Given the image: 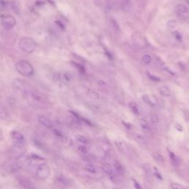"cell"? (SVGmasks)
I'll return each instance as SVG.
<instances>
[{
  "label": "cell",
  "mask_w": 189,
  "mask_h": 189,
  "mask_svg": "<svg viewBox=\"0 0 189 189\" xmlns=\"http://www.w3.org/2000/svg\"><path fill=\"white\" fill-rule=\"evenodd\" d=\"M16 70L19 74L24 77L32 76L34 73V69L32 64L26 60H19L16 63Z\"/></svg>",
  "instance_id": "6da1fadb"
},
{
  "label": "cell",
  "mask_w": 189,
  "mask_h": 189,
  "mask_svg": "<svg viewBox=\"0 0 189 189\" xmlns=\"http://www.w3.org/2000/svg\"><path fill=\"white\" fill-rule=\"evenodd\" d=\"M19 46L22 50L27 53H31L36 49V41L31 38L28 37H24L20 39L19 42Z\"/></svg>",
  "instance_id": "7a4b0ae2"
},
{
  "label": "cell",
  "mask_w": 189,
  "mask_h": 189,
  "mask_svg": "<svg viewBox=\"0 0 189 189\" xmlns=\"http://www.w3.org/2000/svg\"><path fill=\"white\" fill-rule=\"evenodd\" d=\"M50 169L47 163H41L36 171V176L38 179L45 180L50 176Z\"/></svg>",
  "instance_id": "3957f363"
},
{
  "label": "cell",
  "mask_w": 189,
  "mask_h": 189,
  "mask_svg": "<svg viewBox=\"0 0 189 189\" xmlns=\"http://www.w3.org/2000/svg\"><path fill=\"white\" fill-rule=\"evenodd\" d=\"M11 137H12L13 141H14V144L15 145L16 147L17 148H22L23 146L25 145L26 140L24 136L19 132L17 131H14L11 134Z\"/></svg>",
  "instance_id": "277c9868"
},
{
  "label": "cell",
  "mask_w": 189,
  "mask_h": 189,
  "mask_svg": "<svg viewBox=\"0 0 189 189\" xmlns=\"http://www.w3.org/2000/svg\"><path fill=\"white\" fill-rule=\"evenodd\" d=\"M1 23L4 28L7 30L12 29L16 24V20L14 16L11 15H3L1 17Z\"/></svg>",
  "instance_id": "5b68a950"
},
{
  "label": "cell",
  "mask_w": 189,
  "mask_h": 189,
  "mask_svg": "<svg viewBox=\"0 0 189 189\" xmlns=\"http://www.w3.org/2000/svg\"><path fill=\"white\" fill-rule=\"evenodd\" d=\"M102 170L106 173L107 176L110 178L111 180H112L113 182H115L116 180H117V175H116V172L115 171L112 169V165L109 163H103L102 165Z\"/></svg>",
  "instance_id": "8992f818"
},
{
  "label": "cell",
  "mask_w": 189,
  "mask_h": 189,
  "mask_svg": "<svg viewBox=\"0 0 189 189\" xmlns=\"http://www.w3.org/2000/svg\"><path fill=\"white\" fill-rule=\"evenodd\" d=\"M19 182L21 186L24 189H37L33 182L28 180L27 177H20L19 178Z\"/></svg>",
  "instance_id": "52a82bcc"
},
{
  "label": "cell",
  "mask_w": 189,
  "mask_h": 189,
  "mask_svg": "<svg viewBox=\"0 0 189 189\" xmlns=\"http://www.w3.org/2000/svg\"><path fill=\"white\" fill-rule=\"evenodd\" d=\"M56 180L59 182L61 185L64 186V187H69L72 184V180L70 178L65 177L64 175H59L56 177Z\"/></svg>",
  "instance_id": "ba28073f"
},
{
  "label": "cell",
  "mask_w": 189,
  "mask_h": 189,
  "mask_svg": "<svg viewBox=\"0 0 189 189\" xmlns=\"http://www.w3.org/2000/svg\"><path fill=\"white\" fill-rule=\"evenodd\" d=\"M38 122L43 126L47 128V129H53V124L51 122V120L47 117H45V116H39L38 117Z\"/></svg>",
  "instance_id": "9c48e42d"
},
{
  "label": "cell",
  "mask_w": 189,
  "mask_h": 189,
  "mask_svg": "<svg viewBox=\"0 0 189 189\" xmlns=\"http://www.w3.org/2000/svg\"><path fill=\"white\" fill-rule=\"evenodd\" d=\"M114 169H115V171L117 174L124 176L125 174V169H124L122 164L120 163L118 160H115L114 162Z\"/></svg>",
  "instance_id": "30bf717a"
},
{
  "label": "cell",
  "mask_w": 189,
  "mask_h": 189,
  "mask_svg": "<svg viewBox=\"0 0 189 189\" xmlns=\"http://www.w3.org/2000/svg\"><path fill=\"white\" fill-rule=\"evenodd\" d=\"M14 87H15L17 90H19V91H25L26 90L25 82L22 81L21 79L14 80Z\"/></svg>",
  "instance_id": "8fae6325"
},
{
  "label": "cell",
  "mask_w": 189,
  "mask_h": 189,
  "mask_svg": "<svg viewBox=\"0 0 189 189\" xmlns=\"http://www.w3.org/2000/svg\"><path fill=\"white\" fill-rule=\"evenodd\" d=\"M175 10L176 12L180 16H186L188 14V8L183 5H177Z\"/></svg>",
  "instance_id": "7c38bea8"
},
{
  "label": "cell",
  "mask_w": 189,
  "mask_h": 189,
  "mask_svg": "<svg viewBox=\"0 0 189 189\" xmlns=\"http://www.w3.org/2000/svg\"><path fill=\"white\" fill-rule=\"evenodd\" d=\"M168 152H169V157H170L171 162L172 165H175V166H177V165H179V160H178V158H177V157L176 156L175 154L171 151V150L168 149Z\"/></svg>",
  "instance_id": "4fadbf2b"
},
{
  "label": "cell",
  "mask_w": 189,
  "mask_h": 189,
  "mask_svg": "<svg viewBox=\"0 0 189 189\" xmlns=\"http://www.w3.org/2000/svg\"><path fill=\"white\" fill-rule=\"evenodd\" d=\"M159 92L162 96L164 97H169L171 95L170 89L166 86H163L159 88Z\"/></svg>",
  "instance_id": "5bb4252c"
},
{
  "label": "cell",
  "mask_w": 189,
  "mask_h": 189,
  "mask_svg": "<svg viewBox=\"0 0 189 189\" xmlns=\"http://www.w3.org/2000/svg\"><path fill=\"white\" fill-rule=\"evenodd\" d=\"M129 107L130 108V109L132 110V112L134 114H135L136 115H138L140 114V110L138 108V105L136 104L134 102H130L129 103Z\"/></svg>",
  "instance_id": "9a60e30c"
},
{
  "label": "cell",
  "mask_w": 189,
  "mask_h": 189,
  "mask_svg": "<svg viewBox=\"0 0 189 189\" xmlns=\"http://www.w3.org/2000/svg\"><path fill=\"white\" fill-rule=\"evenodd\" d=\"M84 169L86 171H88L89 173H91V174H96L97 173V170L95 169V167L92 163H86L84 165Z\"/></svg>",
  "instance_id": "2e32d148"
},
{
  "label": "cell",
  "mask_w": 189,
  "mask_h": 189,
  "mask_svg": "<svg viewBox=\"0 0 189 189\" xmlns=\"http://www.w3.org/2000/svg\"><path fill=\"white\" fill-rule=\"evenodd\" d=\"M123 8L125 10H129L132 7V3L131 0H122Z\"/></svg>",
  "instance_id": "e0dca14e"
},
{
  "label": "cell",
  "mask_w": 189,
  "mask_h": 189,
  "mask_svg": "<svg viewBox=\"0 0 189 189\" xmlns=\"http://www.w3.org/2000/svg\"><path fill=\"white\" fill-rule=\"evenodd\" d=\"M76 140L83 144H88L90 143V140L84 135H78L76 137Z\"/></svg>",
  "instance_id": "ac0fdd59"
},
{
  "label": "cell",
  "mask_w": 189,
  "mask_h": 189,
  "mask_svg": "<svg viewBox=\"0 0 189 189\" xmlns=\"http://www.w3.org/2000/svg\"><path fill=\"white\" fill-rule=\"evenodd\" d=\"M152 157H153V158L155 159L156 161L159 162V163H163V162H164V157L163 156L161 155V154L160 153H157V152H154V153H152Z\"/></svg>",
  "instance_id": "d6986e66"
},
{
  "label": "cell",
  "mask_w": 189,
  "mask_h": 189,
  "mask_svg": "<svg viewBox=\"0 0 189 189\" xmlns=\"http://www.w3.org/2000/svg\"><path fill=\"white\" fill-rule=\"evenodd\" d=\"M140 126V127L142 128L144 130H147V129H149V126H148V122L146 121V120L143 118H141L139 121Z\"/></svg>",
  "instance_id": "ffe728a7"
},
{
  "label": "cell",
  "mask_w": 189,
  "mask_h": 189,
  "mask_svg": "<svg viewBox=\"0 0 189 189\" xmlns=\"http://www.w3.org/2000/svg\"><path fill=\"white\" fill-rule=\"evenodd\" d=\"M11 8L14 10V12L16 14H19L20 13V8L19 7V5H18L17 2H11Z\"/></svg>",
  "instance_id": "44dd1931"
},
{
  "label": "cell",
  "mask_w": 189,
  "mask_h": 189,
  "mask_svg": "<svg viewBox=\"0 0 189 189\" xmlns=\"http://www.w3.org/2000/svg\"><path fill=\"white\" fill-rule=\"evenodd\" d=\"M142 61L146 64H149L151 62V57L148 54L143 55L142 57Z\"/></svg>",
  "instance_id": "7402d4cb"
},
{
  "label": "cell",
  "mask_w": 189,
  "mask_h": 189,
  "mask_svg": "<svg viewBox=\"0 0 189 189\" xmlns=\"http://www.w3.org/2000/svg\"><path fill=\"white\" fill-rule=\"evenodd\" d=\"M87 95L93 100H97L100 98L99 95L94 91H89L87 92Z\"/></svg>",
  "instance_id": "603a6c76"
},
{
  "label": "cell",
  "mask_w": 189,
  "mask_h": 189,
  "mask_svg": "<svg viewBox=\"0 0 189 189\" xmlns=\"http://www.w3.org/2000/svg\"><path fill=\"white\" fill-rule=\"evenodd\" d=\"M7 117V111H6L3 107H0V118L5 119Z\"/></svg>",
  "instance_id": "cb8c5ba5"
},
{
  "label": "cell",
  "mask_w": 189,
  "mask_h": 189,
  "mask_svg": "<svg viewBox=\"0 0 189 189\" xmlns=\"http://www.w3.org/2000/svg\"><path fill=\"white\" fill-rule=\"evenodd\" d=\"M150 119H151V123L154 124H156L159 122L158 116H157V115H156V114L155 113L151 114V116H150Z\"/></svg>",
  "instance_id": "d4e9b609"
},
{
  "label": "cell",
  "mask_w": 189,
  "mask_h": 189,
  "mask_svg": "<svg viewBox=\"0 0 189 189\" xmlns=\"http://www.w3.org/2000/svg\"><path fill=\"white\" fill-rule=\"evenodd\" d=\"M142 98H143V101L146 103V104H148V105H149V106L153 107L154 104L151 103V101H150V99H149V98H148V96L147 95H143V97H142Z\"/></svg>",
  "instance_id": "484cf974"
},
{
  "label": "cell",
  "mask_w": 189,
  "mask_h": 189,
  "mask_svg": "<svg viewBox=\"0 0 189 189\" xmlns=\"http://www.w3.org/2000/svg\"><path fill=\"white\" fill-rule=\"evenodd\" d=\"M177 25V22L174 19H171V20H169L168 22H167V26L169 27V28L172 29V28H174Z\"/></svg>",
  "instance_id": "4316f807"
},
{
  "label": "cell",
  "mask_w": 189,
  "mask_h": 189,
  "mask_svg": "<svg viewBox=\"0 0 189 189\" xmlns=\"http://www.w3.org/2000/svg\"><path fill=\"white\" fill-rule=\"evenodd\" d=\"M111 22H112V26H113V28H115L116 30L120 31V27H119V24L117 23V22L115 20V19H111Z\"/></svg>",
  "instance_id": "83f0119b"
},
{
  "label": "cell",
  "mask_w": 189,
  "mask_h": 189,
  "mask_svg": "<svg viewBox=\"0 0 189 189\" xmlns=\"http://www.w3.org/2000/svg\"><path fill=\"white\" fill-rule=\"evenodd\" d=\"M172 34H173V36H174V38H175L177 40H178V41H181V40H182V35H181V33H179L178 31H174V32L172 33Z\"/></svg>",
  "instance_id": "f1b7e54d"
},
{
  "label": "cell",
  "mask_w": 189,
  "mask_h": 189,
  "mask_svg": "<svg viewBox=\"0 0 189 189\" xmlns=\"http://www.w3.org/2000/svg\"><path fill=\"white\" fill-rule=\"evenodd\" d=\"M171 189H184L181 185L177 182H171Z\"/></svg>",
  "instance_id": "f546056e"
},
{
  "label": "cell",
  "mask_w": 189,
  "mask_h": 189,
  "mask_svg": "<svg viewBox=\"0 0 189 189\" xmlns=\"http://www.w3.org/2000/svg\"><path fill=\"white\" fill-rule=\"evenodd\" d=\"M148 77L149 78V79H151L152 81H155V82H159L160 81V78L159 77H157V76H153V75H151L150 73L148 72Z\"/></svg>",
  "instance_id": "4dcf8cb0"
},
{
  "label": "cell",
  "mask_w": 189,
  "mask_h": 189,
  "mask_svg": "<svg viewBox=\"0 0 189 189\" xmlns=\"http://www.w3.org/2000/svg\"><path fill=\"white\" fill-rule=\"evenodd\" d=\"M78 149L82 154H86L88 151L87 148L85 146H79L78 147Z\"/></svg>",
  "instance_id": "1f68e13d"
},
{
  "label": "cell",
  "mask_w": 189,
  "mask_h": 189,
  "mask_svg": "<svg viewBox=\"0 0 189 189\" xmlns=\"http://www.w3.org/2000/svg\"><path fill=\"white\" fill-rule=\"evenodd\" d=\"M154 169H155V177H157L158 179L160 180H163V177H162V175L160 174V172L158 171V170L156 169V167H154Z\"/></svg>",
  "instance_id": "d6a6232c"
},
{
  "label": "cell",
  "mask_w": 189,
  "mask_h": 189,
  "mask_svg": "<svg viewBox=\"0 0 189 189\" xmlns=\"http://www.w3.org/2000/svg\"><path fill=\"white\" fill-rule=\"evenodd\" d=\"M72 64H74L75 66H76V67H78V69L79 70L81 71V72H84L85 70H84V67H83L82 65H81V64H76V63H74V62H73V63H72Z\"/></svg>",
  "instance_id": "836d02e7"
},
{
  "label": "cell",
  "mask_w": 189,
  "mask_h": 189,
  "mask_svg": "<svg viewBox=\"0 0 189 189\" xmlns=\"http://www.w3.org/2000/svg\"><path fill=\"white\" fill-rule=\"evenodd\" d=\"M132 181H133V184H134V188H135L136 189H142V187H141L140 185L139 184V182H137L135 180H132Z\"/></svg>",
  "instance_id": "e575fe53"
},
{
  "label": "cell",
  "mask_w": 189,
  "mask_h": 189,
  "mask_svg": "<svg viewBox=\"0 0 189 189\" xmlns=\"http://www.w3.org/2000/svg\"><path fill=\"white\" fill-rule=\"evenodd\" d=\"M174 128H175L178 132H182V131H183V128H182V126L179 124H176L175 125H174Z\"/></svg>",
  "instance_id": "d590c367"
},
{
  "label": "cell",
  "mask_w": 189,
  "mask_h": 189,
  "mask_svg": "<svg viewBox=\"0 0 189 189\" xmlns=\"http://www.w3.org/2000/svg\"><path fill=\"white\" fill-rule=\"evenodd\" d=\"M105 54L107 55V57H108L109 59H111V60H112V59H113V57H112V54L110 53L109 52L107 51V50H106V51H105Z\"/></svg>",
  "instance_id": "8d00e7d4"
},
{
  "label": "cell",
  "mask_w": 189,
  "mask_h": 189,
  "mask_svg": "<svg viewBox=\"0 0 189 189\" xmlns=\"http://www.w3.org/2000/svg\"><path fill=\"white\" fill-rule=\"evenodd\" d=\"M4 138L3 137V134H2V130H1V129H0V140H2Z\"/></svg>",
  "instance_id": "74e56055"
},
{
  "label": "cell",
  "mask_w": 189,
  "mask_h": 189,
  "mask_svg": "<svg viewBox=\"0 0 189 189\" xmlns=\"http://www.w3.org/2000/svg\"><path fill=\"white\" fill-rule=\"evenodd\" d=\"M123 123H124V124L126 126V127H127V126H128V128H129V129H130V127H131L130 124H126V123L124 122V121Z\"/></svg>",
  "instance_id": "f35d334b"
}]
</instances>
